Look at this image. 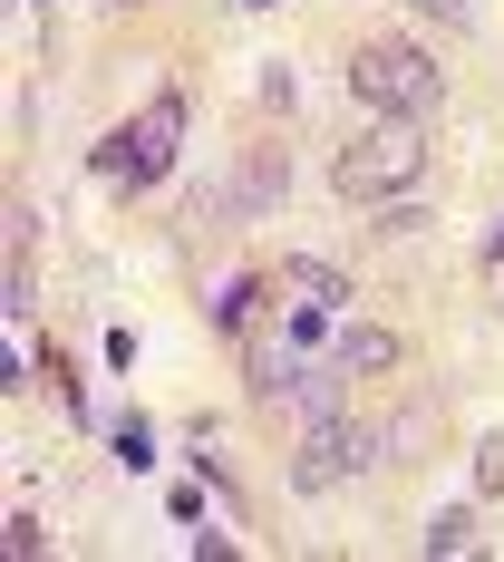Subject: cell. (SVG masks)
Wrapping results in <instances>:
<instances>
[{
    "mask_svg": "<svg viewBox=\"0 0 504 562\" xmlns=\"http://www.w3.org/2000/svg\"><path fill=\"white\" fill-rule=\"evenodd\" d=\"M417 175H427V116H379L369 136L339 146L331 184H339V204H389V194H407Z\"/></svg>",
    "mask_w": 504,
    "mask_h": 562,
    "instance_id": "obj_1",
    "label": "cell"
},
{
    "mask_svg": "<svg viewBox=\"0 0 504 562\" xmlns=\"http://www.w3.org/2000/svg\"><path fill=\"white\" fill-rule=\"evenodd\" d=\"M349 98L379 108V116H437L447 78H437V58L417 49V40H369V49L349 58Z\"/></svg>",
    "mask_w": 504,
    "mask_h": 562,
    "instance_id": "obj_2",
    "label": "cell"
},
{
    "mask_svg": "<svg viewBox=\"0 0 504 562\" xmlns=\"http://www.w3.org/2000/svg\"><path fill=\"white\" fill-rule=\"evenodd\" d=\"M379 456H389V437H369L359 417H311L301 447H291V495H331L349 475H369Z\"/></svg>",
    "mask_w": 504,
    "mask_h": 562,
    "instance_id": "obj_3",
    "label": "cell"
},
{
    "mask_svg": "<svg viewBox=\"0 0 504 562\" xmlns=\"http://www.w3.org/2000/svg\"><path fill=\"white\" fill-rule=\"evenodd\" d=\"M175 136H184V98H156L136 126H116L108 146H98V175H116V184H156V175L175 166Z\"/></svg>",
    "mask_w": 504,
    "mask_h": 562,
    "instance_id": "obj_4",
    "label": "cell"
},
{
    "mask_svg": "<svg viewBox=\"0 0 504 562\" xmlns=\"http://www.w3.org/2000/svg\"><path fill=\"white\" fill-rule=\"evenodd\" d=\"M331 359L349 369V379H389L407 349H397V330H379V321H339V330H331Z\"/></svg>",
    "mask_w": 504,
    "mask_h": 562,
    "instance_id": "obj_5",
    "label": "cell"
},
{
    "mask_svg": "<svg viewBox=\"0 0 504 562\" xmlns=\"http://www.w3.org/2000/svg\"><path fill=\"white\" fill-rule=\"evenodd\" d=\"M281 184H291L281 146H243V166H233V214H243V224H253V214H272Z\"/></svg>",
    "mask_w": 504,
    "mask_h": 562,
    "instance_id": "obj_6",
    "label": "cell"
},
{
    "mask_svg": "<svg viewBox=\"0 0 504 562\" xmlns=\"http://www.w3.org/2000/svg\"><path fill=\"white\" fill-rule=\"evenodd\" d=\"M291 389H301V349H291V339L243 359V397H253V407H291Z\"/></svg>",
    "mask_w": 504,
    "mask_h": 562,
    "instance_id": "obj_7",
    "label": "cell"
},
{
    "mask_svg": "<svg viewBox=\"0 0 504 562\" xmlns=\"http://www.w3.org/2000/svg\"><path fill=\"white\" fill-rule=\"evenodd\" d=\"M272 281H281V272H243V281H224V301H214V330L243 339L262 311H272Z\"/></svg>",
    "mask_w": 504,
    "mask_h": 562,
    "instance_id": "obj_8",
    "label": "cell"
},
{
    "mask_svg": "<svg viewBox=\"0 0 504 562\" xmlns=\"http://www.w3.org/2000/svg\"><path fill=\"white\" fill-rule=\"evenodd\" d=\"M339 379H349L339 359H301V389H291V417H301V427H311V417H339Z\"/></svg>",
    "mask_w": 504,
    "mask_h": 562,
    "instance_id": "obj_9",
    "label": "cell"
},
{
    "mask_svg": "<svg viewBox=\"0 0 504 562\" xmlns=\"http://www.w3.org/2000/svg\"><path fill=\"white\" fill-rule=\"evenodd\" d=\"M281 281H291V291H311L321 311H339V301H349V272H339V262H321V252H291V262H281Z\"/></svg>",
    "mask_w": 504,
    "mask_h": 562,
    "instance_id": "obj_10",
    "label": "cell"
},
{
    "mask_svg": "<svg viewBox=\"0 0 504 562\" xmlns=\"http://www.w3.org/2000/svg\"><path fill=\"white\" fill-rule=\"evenodd\" d=\"M485 533H475V514L466 505H447V514H427V533H417V553H437V562H456V553H475Z\"/></svg>",
    "mask_w": 504,
    "mask_h": 562,
    "instance_id": "obj_11",
    "label": "cell"
},
{
    "mask_svg": "<svg viewBox=\"0 0 504 562\" xmlns=\"http://www.w3.org/2000/svg\"><path fill=\"white\" fill-rule=\"evenodd\" d=\"M475 495H495V505H504V427L475 447Z\"/></svg>",
    "mask_w": 504,
    "mask_h": 562,
    "instance_id": "obj_12",
    "label": "cell"
},
{
    "mask_svg": "<svg viewBox=\"0 0 504 562\" xmlns=\"http://www.w3.org/2000/svg\"><path fill=\"white\" fill-rule=\"evenodd\" d=\"M0 543H10L20 562H30V553H49V533H40V514H10V533H0Z\"/></svg>",
    "mask_w": 504,
    "mask_h": 562,
    "instance_id": "obj_13",
    "label": "cell"
},
{
    "mask_svg": "<svg viewBox=\"0 0 504 562\" xmlns=\"http://www.w3.org/2000/svg\"><path fill=\"white\" fill-rule=\"evenodd\" d=\"M485 262H504V224H495V233H485Z\"/></svg>",
    "mask_w": 504,
    "mask_h": 562,
    "instance_id": "obj_14",
    "label": "cell"
},
{
    "mask_svg": "<svg viewBox=\"0 0 504 562\" xmlns=\"http://www.w3.org/2000/svg\"><path fill=\"white\" fill-rule=\"evenodd\" d=\"M108 10H146V0H108Z\"/></svg>",
    "mask_w": 504,
    "mask_h": 562,
    "instance_id": "obj_15",
    "label": "cell"
}]
</instances>
